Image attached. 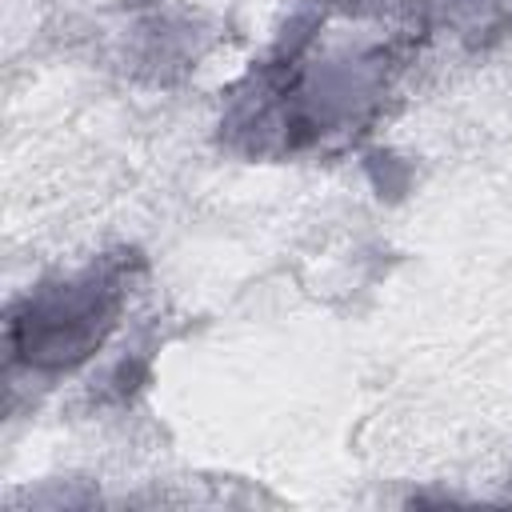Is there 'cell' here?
<instances>
[{
	"label": "cell",
	"mask_w": 512,
	"mask_h": 512,
	"mask_svg": "<svg viewBox=\"0 0 512 512\" xmlns=\"http://www.w3.org/2000/svg\"><path fill=\"white\" fill-rule=\"evenodd\" d=\"M128 260L112 256L84 272L40 284L8 316V352L28 368H72L92 356L124 312Z\"/></svg>",
	"instance_id": "obj_1"
}]
</instances>
